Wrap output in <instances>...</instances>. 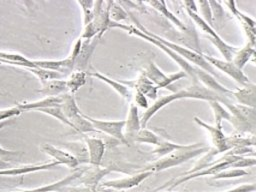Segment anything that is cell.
Segmentation results:
<instances>
[{
	"label": "cell",
	"mask_w": 256,
	"mask_h": 192,
	"mask_svg": "<svg viewBox=\"0 0 256 192\" xmlns=\"http://www.w3.org/2000/svg\"><path fill=\"white\" fill-rule=\"evenodd\" d=\"M26 70H28L29 72H31L32 74H34L41 82V84H44L48 81L51 80H59V79H64L65 75L56 72V71H51V70H46V69H42V68H38V67H31V68H24Z\"/></svg>",
	"instance_id": "cell-32"
},
{
	"label": "cell",
	"mask_w": 256,
	"mask_h": 192,
	"mask_svg": "<svg viewBox=\"0 0 256 192\" xmlns=\"http://www.w3.org/2000/svg\"><path fill=\"white\" fill-rule=\"evenodd\" d=\"M60 108L63 111L66 118L70 122L82 113L76 103V100H75L73 94H71L69 92L62 95V102L60 104Z\"/></svg>",
	"instance_id": "cell-25"
},
{
	"label": "cell",
	"mask_w": 256,
	"mask_h": 192,
	"mask_svg": "<svg viewBox=\"0 0 256 192\" xmlns=\"http://www.w3.org/2000/svg\"><path fill=\"white\" fill-rule=\"evenodd\" d=\"M211 43L218 49V51L221 53V55L224 57V60L226 61H232L234 55L238 51V49L234 46L229 45L226 43L220 36L213 38V37H208Z\"/></svg>",
	"instance_id": "cell-29"
},
{
	"label": "cell",
	"mask_w": 256,
	"mask_h": 192,
	"mask_svg": "<svg viewBox=\"0 0 256 192\" xmlns=\"http://www.w3.org/2000/svg\"><path fill=\"white\" fill-rule=\"evenodd\" d=\"M208 1L212 11L213 22L215 21L216 23L221 24L223 20V15H224V9L222 7V3L220 1H214V0H208Z\"/></svg>",
	"instance_id": "cell-42"
},
{
	"label": "cell",
	"mask_w": 256,
	"mask_h": 192,
	"mask_svg": "<svg viewBox=\"0 0 256 192\" xmlns=\"http://www.w3.org/2000/svg\"><path fill=\"white\" fill-rule=\"evenodd\" d=\"M254 51H255V48L250 43H247L243 48H241L236 52V54L232 59L233 64L242 70L245 67V65L248 63V61L251 60V57Z\"/></svg>",
	"instance_id": "cell-31"
},
{
	"label": "cell",
	"mask_w": 256,
	"mask_h": 192,
	"mask_svg": "<svg viewBox=\"0 0 256 192\" xmlns=\"http://www.w3.org/2000/svg\"><path fill=\"white\" fill-rule=\"evenodd\" d=\"M98 37H95L92 40H83L82 48L77 57L74 65V71H84L87 72L91 57L94 53V50L98 44Z\"/></svg>",
	"instance_id": "cell-15"
},
{
	"label": "cell",
	"mask_w": 256,
	"mask_h": 192,
	"mask_svg": "<svg viewBox=\"0 0 256 192\" xmlns=\"http://www.w3.org/2000/svg\"><path fill=\"white\" fill-rule=\"evenodd\" d=\"M97 36H98V30H97L95 24L93 22H91V23L87 24L86 26H84V29H83L82 34L80 35V38L82 40H92Z\"/></svg>",
	"instance_id": "cell-47"
},
{
	"label": "cell",
	"mask_w": 256,
	"mask_h": 192,
	"mask_svg": "<svg viewBox=\"0 0 256 192\" xmlns=\"http://www.w3.org/2000/svg\"><path fill=\"white\" fill-rule=\"evenodd\" d=\"M255 50H256V44H255Z\"/></svg>",
	"instance_id": "cell-58"
},
{
	"label": "cell",
	"mask_w": 256,
	"mask_h": 192,
	"mask_svg": "<svg viewBox=\"0 0 256 192\" xmlns=\"http://www.w3.org/2000/svg\"><path fill=\"white\" fill-rule=\"evenodd\" d=\"M64 146L68 148V152H70L79 161L80 164L89 163V155L85 142H70L65 143Z\"/></svg>",
	"instance_id": "cell-28"
},
{
	"label": "cell",
	"mask_w": 256,
	"mask_h": 192,
	"mask_svg": "<svg viewBox=\"0 0 256 192\" xmlns=\"http://www.w3.org/2000/svg\"><path fill=\"white\" fill-rule=\"evenodd\" d=\"M110 28H118V29H122L125 30L126 32H128L131 35L140 37L146 41H148L149 43L155 45L156 47H158L159 49H161L165 54H167L176 64H178L181 67V70H183L188 76H190L193 79V83H199L196 74H195V68L194 65L190 64L188 61H186L184 58H182L181 56H179L177 53H175L174 51H172L171 49H169L167 46L163 45L161 42H159L158 40H156L154 37H152L149 34H146L144 32H142L140 29H138L136 26L134 25H127V24H122V23H115V22H110L109 25V29Z\"/></svg>",
	"instance_id": "cell-2"
},
{
	"label": "cell",
	"mask_w": 256,
	"mask_h": 192,
	"mask_svg": "<svg viewBox=\"0 0 256 192\" xmlns=\"http://www.w3.org/2000/svg\"><path fill=\"white\" fill-rule=\"evenodd\" d=\"M39 112H42L44 114H47V115H50L51 117L53 118H56L57 120H59L61 123L69 126L70 128L73 129V125L71 124V122L66 118V116L64 115L63 111L61 110L60 106L58 107H50V108H45V109H40L38 110Z\"/></svg>",
	"instance_id": "cell-40"
},
{
	"label": "cell",
	"mask_w": 256,
	"mask_h": 192,
	"mask_svg": "<svg viewBox=\"0 0 256 192\" xmlns=\"http://www.w3.org/2000/svg\"><path fill=\"white\" fill-rule=\"evenodd\" d=\"M62 102V95L61 96H56V97H45L41 100H37L34 102H25V103H20L18 106L23 110V111H28V110H40V109H45V108H50V107H58L60 106Z\"/></svg>",
	"instance_id": "cell-24"
},
{
	"label": "cell",
	"mask_w": 256,
	"mask_h": 192,
	"mask_svg": "<svg viewBox=\"0 0 256 192\" xmlns=\"http://www.w3.org/2000/svg\"><path fill=\"white\" fill-rule=\"evenodd\" d=\"M94 192H113V189L107 188V187H103L101 185H98L96 187V189L94 190Z\"/></svg>",
	"instance_id": "cell-53"
},
{
	"label": "cell",
	"mask_w": 256,
	"mask_h": 192,
	"mask_svg": "<svg viewBox=\"0 0 256 192\" xmlns=\"http://www.w3.org/2000/svg\"><path fill=\"white\" fill-rule=\"evenodd\" d=\"M195 68V74H196V77L198 79V81H200L202 83V85H204L205 87H207L208 89L216 92V93H219V94H222V95H226V96H232V90L228 89L227 87L223 86L221 83H219L213 75H211L210 73L204 71L203 69L199 68V67H196L194 66Z\"/></svg>",
	"instance_id": "cell-17"
},
{
	"label": "cell",
	"mask_w": 256,
	"mask_h": 192,
	"mask_svg": "<svg viewBox=\"0 0 256 192\" xmlns=\"http://www.w3.org/2000/svg\"><path fill=\"white\" fill-rule=\"evenodd\" d=\"M122 84L128 86L129 88H135L136 91L143 93L146 97L150 99L157 98V91L158 88L154 85L148 78H146L143 74L136 80L133 81H119Z\"/></svg>",
	"instance_id": "cell-19"
},
{
	"label": "cell",
	"mask_w": 256,
	"mask_h": 192,
	"mask_svg": "<svg viewBox=\"0 0 256 192\" xmlns=\"http://www.w3.org/2000/svg\"><path fill=\"white\" fill-rule=\"evenodd\" d=\"M210 150L208 146L203 143H195L189 144V146L185 149L174 151L164 157H161L156 162L151 165H148L144 171H152V172H159L174 166H178L192 158L199 156L202 153H206Z\"/></svg>",
	"instance_id": "cell-1"
},
{
	"label": "cell",
	"mask_w": 256,
	"mask_h": 192,
	"mask_svg": "<svg viewBox=\"0 0 256 192\" xmlns=\"http://www.w3.org/2000/svg\"><path fill=\"white\" fill-rule=\"evenodd\" d=\"M141 129H142V126H141V121L138 114V108L134 103H131L129 106L128 116H127V119L125 120V127H124V130H125L124 136L126 138L127 143L129 141H134L136 135Z\"/></svg>",
	"instance_id": "cell-16"
},
{
	"label": "cell",
	"mask_w": 256,
	"mask_h": 192,
	"mask_svg": "<svg viewBox=\"0 0 256 192\" xmlns=\"http://www.w3.org/2000/svg\"><path fill=\"white\" fill-rule=\"evenodd\" d=\"M152 174H153L152 171H142L140 173L131 175L129 177L104 181L100 185L103 187H107V188H111V189H118V190L130 189L135 186H138L142 181L147 179Z\"/></svg>",
	"instance_id": "cell-9"
},
{
	"label": "cell",
	"mask_w": 256,
	"mask_h": 192,
	"mask_svg": "<svg viewBox=\"0 0 256 192\" xmlns=\"http://www.w3.org/2000/svg\"><path fill=\"white\" fill-rule=\"evenodd\" d=\"M248 157H255V158H256V152H255V151H252V152L248 155Z\"/></svg>",
	"instance_id": "cell-57"
},
{
	"label": "cell",
	"mask_w": 256,
	"mask_h": 192,
	"mask_svg": "<svg viewBox=\"0 0 256 192\" xmlns=\"http://www.w3.org/2000/svg\"><path fill=\"white\" fill-rule=\"evenodd\" d=\"M189 145H182V144H177V143H172L170 141H167V140H162L161 143L159 145L156 146V148H154L151 152L160 156L161 157H164L174 151H177V150H181V149H185L187 148Z\"/></svg>",
	"instance_id": "cell-34"
},
{
	"label": "cell",
	"mask_w": 256,
	"mask_h": 192,
	"mask_svg": "<svg viewBox=\"0 0 256 192\" xmlns=\"http://www.w3.org/2000/svg\"><path fill=\"white\" fill-rule=\"evenodd\" d=\"M21 154V152L19 151H11V150H7L5 148H3L1 145H0V159H3L6 161V159L10 158V157H13V156H17Z\"/></svg>",
	"instance_id": "cell-51"
},
{
	"label": "cell",
	"mask_w": 256,
	"mask_h": 192,
	"mask_svg": "<svg viewBox=\"0 0 256 192\" xmlns=\"http://www.w3.org/2000/svg\"><path fill=\"white\" fill-rule=\"evenodd\" d=\"M84 117L91 122V124L94 126V128L97 131L103 132L112 138L117 139L123 144H127L126 138L124 136V127H125V120L120 121H108V120H100L92 118L86 114H84Z\"/></svg>",
	"instance_id": "cell-6"
},
{
	"label": "cell",
	"mask_w": 256,
	"mask_h": 192,
	"mask_svg": "<svg viewBox=\"0 0 256 192\" xmlns=\"http://www.w3.org/2000/svg\"><path fill=\"white\" fill-rule=\"evenodd\" d=\"M84 172V169H76L72 174L68 175L67 177L58 180L54 183L51 184H47L45 186H41V187H36L33 189H27V190H21V191H13V192H56L58 190H60L63 187H67L69 184H71L74 180L78 179L82 173Z\"/></svg>",
	"instance_id": "cell-18"
},
{
	"label": "cell",
	"mask_w": 256,
	"mask_h": 192,
	"mask_svg": "<svg viewBox=\"0 0 256 192\" xmlns=\"http://www.w3.org/2000/svg\"><path fill=\"white\" fill-rule=\"evenodd\" d=\"M41 150L52 157L54 161L58 162L60 165H66L69 168H77L80 164L70 152L57 148L51 144H43L41 146Z\"/></svg>",
	"instance_id": "cell-11"
},
{
	"label": "cell",
	"mask_w": 256,
	"mask_h": 192,
	"mask_svg": "<svg viewBox=\"0 0 256 192\" xmlns=\"http://www.w3.org/2000/svg\"><path fill=\"white\" fill-rule=\"evenodd\" d=\"M187 76H188V75H187L183 70H180V71H178V72H176V73H172V74H170V75H167L166 78L164 79V81H163L159 86H157V88H158V89L166 88V87H168L169 85H171L172 83H174L175 81H178V80H180V79H182V78H185V77H187Z\"/></svg>",
	"instance_id": "cell-45"
},
{
	"label": "cell",
	"mask_w": 256,
	"mask_h": 192,
	"mask_svg": "<svg viewBox=\"0 0 256 192\" xmlns=\"http://www.w3.org/2000/svg\"><path fill=\"white\" fill-rule=\"evenodd\" d=\"M134 101H135V103H136V104H135L136 106H139V107L145 108V109H147V108L149 107L147 97H146L143 93H141V92H139V91H135V94H134Z\"/></svg>",
	"instance_id": "cell-48"
},
{
	"label": "cell",
	"mask_w": 256,
	"mask_h": 192,
	"mask_svg": "<svg viewBox=\"0 0 256 192\" xmlns=\"http://www.w3.org/2000/svg\"><path fill=\"white\" fill-rule=\"evenodd\" d=\"M218 154V152L213 148V149H210L208 152H206V154L198 161V163L193 167V169L187 171L185 174L183 175H189V174H193V173H196L204 168H207L209 166H211L213 164V158Z\"/></svg>",
	"instance_id": "cell-37"
},
{
	"label": "cell",
	"mask_w": 256,
	"mask_h": 192,
	"mask_svg": "<svg viewBox=\"0 0 256 192\" xmlns=\"http://www.w3.org/2000/svg\"><path fill=\"white\" fill-rule=\"evenodd\" d=\"M162 140L163 139L160 136H158L157 134H155L153 131H151L149 129H146V128H143L136 135V137L134 139V142L143 143V144H151V145L157 146L161 143Z\"/></svg>",
	"instance_id": "cell-35"
},
{
	"label": "cell",
	"mask_w": 256,
	"mask_h": 192,
	"mask_svg": "<svg viewBox=\"0 0 256 192\" xmlns=\"http://www.w3.org/2000/svg\"><path fill=\"white\" fill-rule=\"evenodd\" d=\"M239 104L256 109V84L248 83L232 92Z\"/></svg>",
	"instance_id": "cell-20"
},
{
	"label": "cell",
	"mask_w": 256,
	"mask_h": 192,
	"mask_svg": "<svg viewBox=\"0 0 256 192\" xmlns=\"http://www.w3.org/2000/svg\"><path fill=\"white\" fill-rule=\"evenodd\" d=\"M8 168H10V164L8 163V161L0 159V170H5Z\"/></svg>",
	"instance_id": "cell-54"
},
{
	"label": "cell",
	"mask_w": 256,
	"mask_h": 192,
	"mask_svg": "<svg viewBox=\"0 0 256 192\" xmlns=\"http://www.w3.org/2000/svg\"><path fill=\"white\" fill-rule=\"evenodd\" d=\"M109 16L112 22L120 23V21H123L129 18V13L124 9V7H122L121 4H119V2L111 1Z\"/></svg>",
	"instance_id": "cell-36"
},
{
	"label": "cell",
	"mask_w": 256,
	"mask_h": 192,
	"mask_svg": "<svg viewBox=\"0 0 256 192\" xmlns=\"http://www.w3.org/2000/svg\"><path fill=\"white\" fill-rule=\"evenodd\" d=\"M87 72L84 71H73L66 79L68 92L71 94L76 93L82 86L86 84Z\"/></svg>",
	"instance_id": "cell-27"
},
{
	"label": "cell",
	"mask_w": 256,
	"mask_h": 192,
	"mask_svg": "<svg viewBox=\"0 0 256 192\" xmlns=\"http://www.w3.org/2000/svg\"><path fill=\"white\" fill-rule=\"evenodd\" d=\"M256 166V158L255 157H247V156H238L237 159L231 163L229 168H237L243 169L245 167Z\"/></svg>",
	"instance_id": "cell-43"
},
{
	"label": "cell",
	"mask_w": 256,
	"mask_h": 192,
	"mask_svg": "<svg viewBox=\"0 0 256 192\" xmlns=\"http://www.w3.org/2000/svg\"><path fill=\"white\" fill-rule=\"evenodd\" d=\"M148 5L152 6L156 11H158L160 14H162L165 18H167L170 22H172L175 26H177L179 29H181L182 31H187V28L185 26V24L177 17L175 16L167 7L166 2L165 1H156V0H152V1H148L146 2Z\"/></svg>",
	"instance_id": "cell-26"
},
{
	"label": "cell",
	"mask_w": 256,
	"mask_h": 192,
	"mask_svg": "<svg viewBox=\"0 0 256 192\" xmlns=\"http://www.w3.org/2000/svg\"><path fill=\"white\" fill-rule=\"evenodd\" d=\"M9 124H11V119H9V120H4V121H1V122H0V130H1V129H3L5 126L9 125Z\"/></svg>",
	"instance_id": "cell-55"
},
{
	"label": "cell",
	"mask_w": 256,
	"mask_h": 192,
	"mask_svg": "<svg viewBox=\"0 0 256 192\" xmlns=\"http://www.w3.org/2000/svg\"><path fill=\"white\" fill-rule=\"evenodd\" d=\"M248 172L244 169H230V170H223L216 175L212 177L213 180H219V179H229V178H236V177H242L247 175Z\"/></svg>",
	"instance_id": "cell-41"
},
{
	"label": "cell",
	"mask_w": 256,
	"mask_h": 192,
	"mask_svg": "<svg viewBox=\"0 0 256 192\" xmlns=\"http://www.w3.org/2000/svg\"><path fill=\"white\" fill-rule=\"evenodd\" d=\"M143 75L146 78H148L154 85H156V87L159 86L167 76L166 74H164L162 72V70L153 61L149 62L148 66L146 67L145 71L143 72Z\"/></svg>",
	"instance_id": "cell-33"
},
{
	"label": "cell",
	"mask_w": 256,
	"mask_h": 192,
	"mask_svg": "<svg viewBox=\"0 0 256 192\" xmlns=\"http://www.w3.org/2000/svg\"><path fill=\"white\" fill-rule=\"evenodd\" d=\"M196 3L200 7L201 17L211 26L213 24V16H212V11H211V7H210V4H209V1H207V0H199Z\"/></svg>",
	"instance_id": "cell-44"
},
{
	"label": "cell",
	"mask_w": 256,
	"mask_h": 192,
	"mask_svg": "<svg viewBox=\"0 0 256 192\" xmlns=\"http://www.w3.org/2000/svg\"><path fill=\"white\" fill-rule=\"evenodd\" d=\"M231 161H223V160H219V161H214L213 164L207 168H204L196 173H193V174H189V175H183L181 178L177 179L176 181L173 182L172 185H170L168 187V190H172L173 188H175L176 186L184 183V182H187L189 180H192V179H195V178H198V177H202V176H209V175H216L217 173L227 169L230 167L231 165Z\"/></svg>",
	"instance_id": "cell-10"
},
{
	"label": "cell",
	"mask_w": 256,
	"mask_h": 192,
	"mask_svg": "<svg viewBox=\"0 0 256 192\" xmlns=\"http://www.w3.org/2000/svg\"><path fill=\"white\" fill-rule=\"evenodd\" d=\"M84 142L87 146L89 155V164L94 167H100L104 153H105V142L96 137H84Z\"/></svg>",
	"instance_id": "cell-13"
},
{
	"label": "cell",
	"mask_w": 256,
	"mask_h": 192,
	"mask_svg": "<svg viewBox=\"0 0 256 192\" xmlns=\"http://www.w3.org/2000/svg\"><path fill=\"white\" fill-rule=\"evenodd\" d=\"M87 74H88V76L95 77V78H97V79H99V80L105 82L108 86H110L113 90H115V91H116L120 96H122L123 98H125V99H127V100H129V99L131 98V96H132L131 89H130L128 86L122 84L121 82L116 81V80H114V79H111V78H109V77H107V76H105V75H103V74H101V73H99V72H97V71L87 72Z\"/></svg>",
	"instance_id": "cell-22"
},
{
	"label": "cell",
	"mask_w": 256,
	"mask_h": 192,
	"mask_svg": "<svg viewBox=\"0 0 256 192\" xmlns=\"http://www.w3.org/2000/svg\"><path fill=\"white\" fill-rule=\"evenodd\" d=\"M187 14L189 15V17L195 22V24L204 32L208 35V37H213V38H216L218 37L219 35L215 32V30L198 14V13H194L192 11H189V10H186Z\"/></svg>",
	"instance_id": "cell-38"
},
{
	"label": "cell",
	"mask_w": 256,
	"mask_h": 192,
	"mask_svg": "<svg viewBox=\"0 0 256 192\" xmlns=\"http://www.w3.org/2000/svg\"><path fill=\"white\" fill-rule=\"evenodd\" d=\"M256 191V183L251 184H243L240 186H237L233 189H229L222 192H254Z\"/></svg>",
	"instance_id": "cell-49"
},
{
	"label": "cell",
	"mask_w": 256,
	"mask_h": 192,
	"mask_svg": "<svg viewBox=\"0 0 256 192\" xmlns=\"http://www.w3.org/2000/svg\"><path fill=\"white\" fill-rule=\"evenodd\" d=\"M193 119H194L195 123H197L199 126H201L202 128H204L205 130H207L209 132L210 138H211V141L213 144V148L218 152V154L225 153L230 150V148L227 144V138H226L227 136H225V134L223 133L221 128H218L214 125H209L197 116H195Z\"/></svg>",
	"instance_id": "cell-8"
},
{
	"label": "cell",
	"mask_w": 256,
	"mask_h": 192,
	"mask_svg": "<svg viewBox=\"0 0 256 192\" xmlns=\"http://www.w3.org/2000/svg\"><path fill=\"white\" fill-rule=\"evenodd\" d=\"M23 112V110L17 105L14 107L10 108H5V109H0V122L4 120H9L15 116L20 115Z\"/></svg>",
	"instance_id": "cell-46"
},
{
	"label": "cell",
	"mask_w": 256,
	"mask_h": 192,
	"mask_svg": "<svg viewBox=\"0 0 256 192\" xmlns=\"http://www.w3.org/2000/svg\"><path fill=\"white\" fill-rule=\"evenodd\" d=\"M60 164L56 161L47 162V163H41V164H27L22 165L18 167H10L5 170H0L1 176H18V175H25L37 171H43V170H49L54 169L58 167Z\"/></svg>",
	"instance_id": "cell-14"
},
{
	"label": "cell",
	"mask_w": 256,
	"mask_h": 192,
	"mask_svg": "<svg viewBox=\"0 0 256 192\" xmlns=\"http://www.w3.org/2000/svg\"><path fill=\"white\" fill-rule=\"evenodd\" d=\"M68 91L66 80H51L42 84V88L38 90V93L44 95L45 97H56L61 96Z\"/></svg>",
	"instance_id": "cell-23"
},
{
	"label": "cell",
	"mask_w": 256,
	"mask_h": 192,
	"mask_svg": "<svg viewBox=\"0 0 256 192\" xmlns=\"http://www.w3.org/2000/svg\"><path fill=\"white\" fill-rule=\"evenodd\" d=\"M183 4L185 6V10H189L194 13H198V7H197V3L195 1H193V0L184 1Z\"/></svg>",
	"instance_id": "cell-52"
},
{
	"label": "cell",
	"mask_w": 256,
	"mask_h": 192,
	"mask_svg": "<svg viewBox=\"0 0 256 192\" xmlns=\"http://www.w3.org/2000/svg\"><path fill=\"white\" fill-rule=\"evenodd\" d=\"M250 61L256 65V50L253 52V54H252V57H251V60H250Z\"/></svg>",
	"instance_id": "cell-56"
},
{
	"label": "cell",
	"mask_w": 256,
	"mask_h": 192,
	"mask_svg": "<svg viewBox=\"0 0 256 192\" xmlns=\"http://www.w3.org/2000/svg\"><path fill=\"white\" fill-rule=\"evenodd\" d=\"M225 107L231 113L229 122L240 134L256 132V109L233 102Z\"/></svg>",
	"instance_id": "cell-4"
},
{
	"label": "cell",
	"mask_w": 256,
	"mask_h": 192,
	"mask_svg": "<svg viewBox=\"0 0 256 192\" xmlns=\"http://www.w3.org/2000/svg\"><path fill=\"white\" fill-rule=\"evenodd\" d=\"M208 103L214 114V126L222 129V121L227 120L229 122L231 120V113L218 101H210Z\"/></svg>",
	"instance_id": "cell-30"
},
{
	"label": "cell",
	"mask_w": 256,
	"mask_h": 192,
	"mask_svg": "<svg viewBox=\"0 0 256 192\" xmlns=\"http://www.w3.org/2000/svg\"><path fill=\"white\" fill-rule=\"evenodd\" d=\"M35 67L70 75L74 71V62L70 57L62 60H32Z\"/></svg>",
	"instance_id": "cell-12"
},
{
	"label": "cell",
	"mask_w": 256,
	"mask_h": 192,
	"mask_svg": "<svg viewBox=\"0 0 256 192\" xmlns=\"http://www.w3.org/2000/svg\"><path fill=\"white\" fill-rule=\"evenodd\" d=\"M112 170L109 168H100V167H94L91 170H84V172L82 173V175L79 177L81 178L80 183L84 184L86 187H89L93 190L96 189V187L99 185V182L101 181V179L109 174Z\"/></svg>",
	"instance_id": "cell-21"
},
{
	"label": "cell",
	"mask_w": 256,
	"mask_h": 192,
	"mask_svg": "<svg viewBox=\"0 0 256 192\" xmlns=\"http://www.w3.org/2000/svg\"><path fill=\"white\" fill-rule=\"evenodd\" d=\"M77 4L80 5L83 11V25L86 26L87 24L91 23L94 19V13H93V6L94 1L91 0H80L77 1Z\"/></svg>",
	"instance_id": "cell-39"
},
{
	"label": "cell",
	"mask_w": 256,
	"mask_h": 192,
	"mask_svg": "<svg viewBox=\"0 0 256 192\" xmlns=\"http://www.w3.org/2000/svg\"><path fill=\"white\" fill-rule=\"evenodd\" d=\"M180 99H185V90L181 89L178 90L172 94L169 95H165L162 96L158 99H156L154 101V103H152V105H150L141 115L140 117V121H141V126L142 129L146 128L148 122L151 120V118L162 108H164L166 105L170 104L171 102L175 101V100H180Z\"/></svg>",
	"instance_id": "cell-7"
},
{
	"label": "cell",
	"mask_w": 256,
	"mask_h": 192,
	"mask_svg": "<svg viewBox=\"0 0 256 192\" xmlns=\"http://www.w3.org/2000/svg\"><path fill=\"white\" fill-rule=\"evenodd\" d=\"M82 44H83V40L79 37V38L75 41V43H74V45H73V47H72V51H71V54L69 55V57H70V58L72 59V61L74 62V65H75V61H76V59H77V57L79 56V53H80V51H81Z\"/></svg>",
	"instance_id": "cell-50"
},
{
	"label": "cell",
	"mask_w": 256,
	"mask_h": 192,
	"mask_svg": "<svg viewBox=\"0 0 256 192\" xmlns=\"http://www.w3.org/2000/svg\"><path fill=\"white\" fill-rule=\"evenodd\" d=\"M129 15H130V14H129ZM130 16H131V18L133 19L134 23L136 24V27H137L138 29H140L142 32L151 35V36L154 37L156 40H158L159 42H161L163 45L167 46L169 49H171L172 51H174L175 53H177L179 56H181L182 58H184L186 61H188L189 63H193L194 66L203 69L204 71L210 73V74L213 75V76H215V75L217 76L216 69L213 68V67L203 58V56H202L201 53H198V52H196V51H194V50L188 49V48H186V47H184V46H182V45H179V44H177V43H175V42L168 41V40H166V39H164V38H162V37H160V36H158V35H156V34H154V33H151L149 30H147L145 27H143L132 15H130Z\"/></svg>",
	"instance_id": "cell-3"
},
{
	"label": "cell",
	"mask_w": 256,
	"mask_h": 192,
	"mask_svg": "<svg viewBox=\"0 0 256 192\" xmlns=\"http://www.w3.org/2000/svg\"><path fill=\"white\" fill-rule=\"evenodd\" d=\"M203 58L215 69L220 70L221 72L225 73L229 77H231L233 80H235L237 83H239L241 86H244L249 83L248 77L245 75V73L236 67L232 61H226V60H221L218 58H215L211 55L201 53Z\"/></svg>",
	"instance_id": "cell-5"
}]
</instances>
